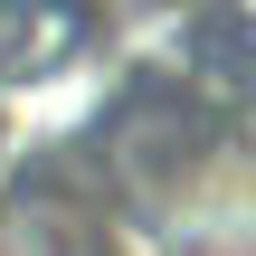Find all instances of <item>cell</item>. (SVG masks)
<instances>
[{
	"mask_svg": "<svg viewBox=\"0 0 256 256\" xmlns=\"http://www.w3.org/2000/svg\"><path fill=\"white\" fill-rule=\"evenodd\" d=\"M0 256H95L86 218L48 209V200H10L0 209Z\"/></svg>",
	"mask_w": 256,
	"mask_h": 256,
	"instance_id": "1",
	"label": "cell"
}]
</instances>
